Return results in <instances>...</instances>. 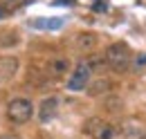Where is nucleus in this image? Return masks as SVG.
Returning <instances> with one entry per match:
<instances>
[{
  "instance_id": "obj_3",
  "label": "nucleus",
  "mask_w": 146,
  "mask_h": 139,
  "mask_svg": "<svg viewBox=\"0 0 146 139\" xmlns=\"http://www.w3.org/2000/svg\"><path fill=\"white\" fill-rule=\"evenodd\" d=\"M83 135L90 139H115L117 128L110 121L101 119V117H90L88 121L83 123Z\"/></svg>"
},
{
  "instance_id": "obj_12",
  "label": "nucleus",
  "mask_w": 146,
  "mask_h": 139,
  "mask_svg": "<svg viewBox=\"0 0 146 139\" xmlns=\"http://www.w3.org/2000/svg\"><path fill=\"white\" fill-rule=\"evenodd\" d=\"M23 2H25V0H0V11H2V14H5V11H14V9H18Z\"/></svg>"
},
{
  "instance_id": "obj_11",
  "label": "nucleus",
  "mask_w": 146,
  "mask_h": 139,
  "mask_svg": "<svg viewBox=\"0 0 146 139\" xmlns=\"http://www.w3.org/2000/svg\"><path fill=\"white\" fill-rule=\"evenodd\" d=\"M20 40V36L16 29H0V47H14L16 43Z\"/></svg>"
},
{
  "instance_id": "obj_16",
  "label": "nucleus",
  "mask_w": 146,
  "mask_h": 139,
  "mask_svg": "<svg viewBox=\"0 0 146 139\" xmlns=\"http://www.w3.org/2000/svg\"><path fill=\"white\" fill-rule=\"evenodd\" d=\"M0 16H2V11H0Z\"/></svg>"
},
{
  "instance_id": "obj_5",
  "label": "nucleus",
  "mask_w": 146,
  "mask_h": 139,
  "mask_svg": "<svg viewBox=\"0 0 146 139\" xmlns=\"http://www.w3.org/2000/svg\"><path fill=\"white\" fill-rule=\"evenodd\" d=\"M58 112V99L56 97H45L40 103H38V121L40 123H47L52 121Z\"/></svg>"
},
{
  "instance_id": "obj_7",
  "label": "nucleus",
  "mask_w": 146,
  "mask_h": 139,
  "mask_svg": "<svg viewBox=\"0 0 146 139\" xmlns=\"http://www.w3.org/2000/svg\"><path fill=\"white\" fill-rule=\"evenodd\" d=\"M70 72V61L65 58V56H56L52 58L50 63H47V74L52 76V79H61V76H65Z\"/></svg>"
},
{
  "instance_id": "obj_10",
  "label": "nucleus",
  "mask_w": 146,
  "mask_h": 139,
  "mask_svg": "<svg viewBox=\"0 0 146 139\" xmlns=\"http://www.w3.org/2000/svg\"><path fill=\"white\" fill-rule=\"evenodd\" d=\"M76 47L79 50H83V52H92L94 47H97V43H99V36L92 34V32H81V34L76 36Z\"/></svg>"
},
{
  "instance_id": "obj_13",
  "label": "nucleus",
  "mask_w": 146,
  "mask_h": 139,
  "mask_svg": "<svg viewBox=\"0 0 146 139\" xmlns=\"http://www.w3.org/2000/svg\"><path fill=\"white\" fill-rule=\"evenodd\" d=\"M144 63H146V54H144V56H139V58L135 61V65H137V68H139V65H144Z\"/></svg>"
},
{
  "instance_id": "obj_1",
  "label": "nucleus",
  "mask_w": 146,
  "mask_h": 139,
  "mask_svg": "<svg viewBox=\"0 0 146 139\" xmlns=\"http://www.w3.org/2000/svg\"><path fill=\"white\" fill-rule=\"evenodd\" d=\"M104 61L115 72H126L130 68V63H133V52H130V47L126 43H112L104 52Z\"/></svg>"
},
{
  "instance_id": "obj_8",
  "label": "nucleus",
  "mask_w": 146,
  "mask_h": 139,
  "mask_svg": "<svg viewBox=\"0 0 146 139\" xmlns=\"http://www.w3.org/2000/svg\"><path fill=\"white\" fill-rule=\"evenodd\" d=\"M29 27L40 29V32H54V29L63 27V18H32Z\"/></svg>"
},
{
  "instance_id": "obj_6",
  "label": "nucleus",
  "mask_w": 146,
  "mask_h": 139,
  "mask_svg": "<svg viewBox=\"0 0 146 139\" xmlns=\"http://www.w3.org/2000/svg\"><path fill=\"white\" fill-rule=\"evenodd\" d=\"M20 68V61L16 56H0V79L2 81H9L16 76V72Z\"/></svg>"
},
{
  "instance_id": "obj_2",
  "label": "nucleus",
  "mask_w": 146,
  "mask_h": 139,
  "mask_svg": "<svg viewBox=\"0 0 146 139\" xmlns=\"http://www.w3.org/2000/svg\"><path fill=\"white\" fill-rule=\"evenodd\" d=\"M32 117H34V103H32L29 99L16 97V99L9 101V105H7V119H9L11 123L23 126V123L29 121Z\"/></svg>"
},
{
  "instance_id": "obj_4",
  "label": "nucleus",
  "mask_w": 146,
  "mask_h": 139,
  "mask_svg": "<svg viewBox=\"0 0 146 139\" xmlns=\"http://www.w3.org/2000/svg\"><path fill=\"white\" fill-rule=\"evenodd\" d=\"M90 76H92L90 63H88L86 58L79 61L76 68L72 70V74H70V79H68V90H70V92H81V90H86L88 83H90Z\"/></svg>"
},
{
  "instance_id": "obj_14",
  "label": "nucleus",
  "mask_w": 146,
  "mask_h": 139,
  "mask_svg": "<svg viewBox=\"0 0 146 139\" xmlns=\"http://www.w3.org/2000/svg\"><path fill=\"white\" fill-rule=\"evenodd\" d=\"M0 139H23V137H16V135H2Z\"/></svg>"
},
{
  "instance_id": "obj_9",
  "label": "nucleus",
  "mask_w": 146,
  "mask_h": 139,
  "mask_svg": "<svg viewBox=\"0 0 146 139\" xmlns=\"http://www.w3.org/2000/svg\"><path fill=\"white\" fill-rule=\"evenodd\" d=\"M110 90H112V81L110 79H94L86 87L88 97H104V94H108Z\"/></svg>"
},
{
  "instance_id": "obj_15",
  "label": "nucleus",
  "mask_w": 146,
  "mask_h": 139,
  "mask_svg": "<svg viewBox=\"0 0 146 139\" xmlns=\"http://www.w3.org/2000/svg\"><path fill=\"white\" fill-rule=\"evenodd\" d=\"M139 139H146V135H144V137H139Z\"/></svg>"
}]
</instances>
